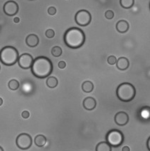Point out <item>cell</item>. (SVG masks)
<instances>
[{
    "label": "cell",
    "instance_id": "cell-32",
    "mask_svg": "<svg viewBox=\"0 0 150 151\" xmlns=\"http://www.w3.org/2000/svg\"><path fill=\"white\" fill-rule=\"evenodd\" d=\"M0 151H4V150H3V149L1 146H0Z\"/></svg>",
    "mask_w": 150,
    "mask_h": 151
},
{
    "label": "cell",
    "instance_id": "cell-2",
    "mask_svg": "<svg viewBox=\"0 0 150 151\" xmlns=\"http://www.w3.org/2000/svg\"><path fill=\"white\" fill-rule=\"evenodd\" d=\"M63 40L67 46L72 49H78L84 45L85 35L81 29L73 27L67 30Z\"/></svg>",
    "mask_w": 150,
    "mask_h": 151
},
{
    "label": "cell",
    "instance_id": "cell-10",
    "mask_svg": "<svg viewBox=\"0 0 150 151\" xmlns=\"http://www.w3.org/2000/svg\"><path fill=\"white\" fill-rule=\"evenodd\" d=\"M114 121L118 126H124L128 124L129 121V116L125 112L119 111L116 113L115 115Z\"/></svg>",
    "mask_w": 150,
    "mask_h": 151
},
{
    "label": "cell",
    "instance_id": "cell-28",
    "mask_svg": "<svg viewBox=\"0 0 150 151\" xmlns=\"http://www.w3.org/2000/svg\"><path fill=\"white\" fill-rule=\"evenodd\" d=\"M122 151H130V149L128 146H125L123 148Z\"/></svg>",
    "mask_w": 150,
    "mask_h": 151
},
{
    "label": "cell",
    "instance_id": "cell-18",
    "mask_svg": "<svg viewBox=\"0 0 150 151\" xmlns=\"http://www.w3.org/2000/svg\"><path fill=\"white\" fill-rule=\"evenodd\" d=\"M46 85L49 88H54L58 85V80L55 77H49L46 80Z\"/></svg>",
    "mask_w": 150,
    "mask_h": 151
},
{
    "label": "cell",
    "instance_id": "cell-19",
    "mask_svg": "<svg viewBox=\"0 0 150 151\" xmlns=\"http://www.w3.org/2000/svg\"><path fill=\"white\" fill-rule=\"evenodd\" d=\"M120 4L124 9H130L133 5L134 1L133 0H121Z\"/></svg>",
    "mask_w": 150,
    "mask_h": 151
},
{
    "label": "cell",
    "instance_id": "cell-1",
    "mask_svg": "<svg viewBox=\"0 0 150 151\" xmlns=\"http://www.w3.org/2000/svg\"><path fill=\"white\" fill-rule=\"evenodd\" d=\"M32 73L34 76L43 79L48 77L53 71V64L51 60L45 56L36 58L31 67Z\"/></svg>",
    "mask_w": 150,
    "mask_h": 151
},
{
    "label": "cell",
    "instance_id": "cell-17",
    "mask_svg": "<svg viewBox=\"0 0 150 151\" xmlns=\"http://www.w3.org/2000/svg\"><path fill=\"white\" fill-rule=\"evenodd\" d=\"M81 88L83 91L86 93H90L94 89V85L91 81H86L83 83L81 85Z\"/></svg>",
    "mask_w": 150,
    "mask_h": 151
},
{
    "label": "cell",
    "instance_id": "cell-6",
    "mask_svg": "<svg viewBox=\"0 0 150 151\" xmlns=\"http://www.w3.org/2000/svg\"><path fill=\"white\" fill-rule=\"evenodd\" d=\"M74 19L77 24L80 26H86L91 23L92 17L87 10H81L75 15Z\"/></svg>",
    "mask_w": 150,
    "mask_h": 151
},
{
    "label": "cell",
    "instance_id": "cell-11",
    "mask_svg": "<svg viewBox=\"0 0 150 151\" xmlns=\"http://www.w3.org/2000/svg\"><path fill=\"white\" fill-rule=\"evenodd\" d=\"M84 108L89 111L93 110L96 106V101L93 97H88L84 100Z\"/></svg>",
    "mask_w": 150,
    "mask_h": 151
},
{
    "label": "cell",
    "instance_id": "cell-22",
    "mask_svg": "<svg viewBox=\"0 0 150 151\" xmlns=\"http://www.w3.org/2000/svg\"><path fill=\"white\" fill-rule=\"evenodd\" d=\"M107 62L109 65H114V64H116V63H117V59H116V58L114 56L112 55V56H108V59H107Z\"/></svg>",
    "mask_w": 150,
    "mask_h": 151
},
{
    "label": "cell",
    "instance_id": "cell-8",
    "mask_svg": "<svg viewBox=\"0 0 150 151\" xmlns=\"http://www.w3.org/2000/svg\"><path fill=\"white\" fill-rule=\"evenodd\" d=\"M32 56L28 53H24L19 56L18 59V64L22 69H28L32 67L33 63Z\"/></svg>",
    "mask_w": 150,
    "mask_h": 151
},
{
    "label": "cell",
    "instance_id": "cell-30",
    "mask_svg": "<svg viewBox=\"0 0 150 151\" xmlns=\"http://www.w3.org/2000/svg\"><path fill=\"white\" fill-rule=\"evenodd\" d=\"M147 147L148 150L150 151V137L148 138V141H147Z\"/></svg>",
    "mask_w": 150,
    "mask_h": 151
},
{
    "label": "cell",
    "instance_id": "cell-26",
    "mask_svg": "<svg viewBox=\"0 0 150 151\" xmlns=\"http://www.w3.org/2000/svg\"><path fill=\"white\" fill-rule=\"evenodd\" d=\"M22 118L25 119H28L29 116H30V113L29 111L25 110V111H23L22 112V114H21Z\"/></svg>",
    "mask_w": 150,
    "mask_h": 151
},
{
    "label": "cell",
    "instance_id": "cell-5",
    "mask_svg": "<svg viewBox=\"0 0 150 151\" xmlns=\"http://www.w3.org/2000/svg\"><path fill=\"white\" fill-rule=\"evenodd\" d=\"M107 143L110 146L117 147L121 145L124 140V136L121 131L118 129L110 130L106 136Z\"/></svg>",
    "mask_w": 150,
    "mask_h": 151
},
{
    "label": "cell",
    "instance_id": "cell-12",
    "mask_svg": "<svg viewBox=\"0 0 150 151\" xmlns=\"http://www.w3.org/2000/svg\"><path fill=\"white\" fill-rule=\"evenodd\" d=\"M26 43L30 47H35L39 43V39L35 34H30L26 39Z\"/></svg>",
    "mask_w": 150,
    "mask_h": 151
},
{
    "label": "cell",
    "instance_id": "cell-24",
    "mask_svg": "<svg viewBox=\"0 0 150 151\" xmlns=\"http://www.w3.org/2000/svg\"><path fill=\"white\" fill-rule=\"evenodd\" d=\"M105 16L107 19H112L114 17V13L113 11L112 10H108L105 14Z\"/></svg>",
    "mask_w": 150,
    "mask_h": 151
},
{
    "label": "cell",
    "instance_id": "cell-31",
    "mask_svg": "<svg viewBox=\"0 0 150 151\" xmlns=\"http://www.w3.org/2000/svg\"><path fill=\"white\" fill-rule=\"evenodd\" d=\"M3 101L1 97H0V106H1L3 104Z\"/></svg>",
    "mask_w": 150,
    "mask_h": 151
},
{
    "label": "cell",
    "instance_id": "cell-9",
    "mask_svg": "<svg viewBox=\"0 0 150 151\" xmlns=\"http://www.w3.org/2000/svg\"><path fill=\"white\" fill-rule=\"evenodd\" d=\"M3 11L6 15L9 16H13L19 11L18 4L14 1H9L5 3L3 6Z\"/></svg>",
    "mask_w": 150,
    "mask_h": 151
},
{
    "label": "cell",
    "instance_id": "cell-16",
    "mask_svg": "<svg viewBox=\"0 0 150 151\" xmlns=\"http://www.w3.org/2000/svg\"><path fill=\"white\" fill-rule=\"evenodd\" d=\"M96 151H112V148L107 142H102L97 145Z\"/></svg>",
    "mask_w": 150,
    "mask_h": 151
},
{
    "label": "cell",
    "instance_id": "cell-25",
    "mask_svg": "<svg viewBox=\"0 0 150 151\" xmlns=\"http://www.w3.org/2000/svg\"><path fill=\"white\" fill-rule=\"evenodd\" d=\"M48 14L51 15V16H53L56 13H57V9H56L54 6H50V8L48 9Z\"/></svg>",
    "mask_w": 150,
    "mask_h": 151
},
{
    "label": "cell",
    "instance_id": "cell-15",
    "mask_svg": "<svg viewBox=\"0 0 150 151\" xmlns=\"http://www.w3.org/2000/svg\"><path fill=\"white\" fill-rule=\"evenodd\" d=\"M47 139L46 138L44 137V135L42 134H39L35 137V139H34V142L35 145L39 147H42L45 145V144L46 143Z\"/></svg>",
    "mask_w": 150,
    "mask_h": 151
},
{
    "label": "cell",
    "instance_id": "cell-4",
    "mask_svg": "<svg viewBox=\"0 0 150 151\" xmlns=\"http://www.w3.org/2000/svg\"><path fill=\"white\" fill-rule=\"evenodd\" d=\"M116 93L119 100L123 102H130L134 99L136 90L133 85L129 83H123L118 86Z\"/></svg>",
    "mask_w": 150,
    "mask_h": 151
},
{
    "label": "cell",
    "instance_id": "cell-7",
    "mask_svg": "<svg viewBox=\"0 0 150 151\" xmlns=\"http://www.w3.org/2000/svg\"><path fill=\"white\" fill-rule=\"evenodd\" d=\"M16 145L21 150H27L32 145L31 136L27 133H21L16 138Z\"/></svg>",
    "mask_w": 150,
    "mask_h": 151
},
{
    "label": "cell",
    "instance_id": "cell-3",
    "mask_svg": "<svg viewBox=\"0 0 150 151\" xmlns=\"http://www.w3.org/2000/svg\"><path fill=\"white\" fill-rule=\"evenodd\" d=\"M19 55L17 49L12 46H5L0 51V61L5 65H13L17 61Z\"/></svg>",
    "mask_w": 150,
    "mask_h": 151
},
{
    "label": "cell",
    "instance_id": "cell-33",
    "mask_svg": "<svg viewBox=\"0 0 150 151\" xmlns=\"http://www.w3.org/2000/svg\"><path fill=\"white\" fill-rule=\"evenodd\" d=\"M0 69H1V67H0Z\"/></svg>",
    "mask_w": 150,
    "mask_h": 151
},
{
    "label": "cell",
    "instance_id": "cell-29",
    "mask_svg": "<svg viewBox=\"0 0 150 151\" xmlns=\"http://www.w3.org/2000/svg\"><path fill=\"white\" fill-rule=\"evenodd\" d=\"M19 21H20V19L19 18V17H15L14 19V22H15V23H19Z\"/></svg>",
    "mask_w": 150,
    "mask_h": 151
},
{
    "label": "cell",
    "instance_id": "cell-20",
    "mask_svg": "<svg viewBox=\"0 0 150 151\" xmlns=\"http://www.w3.org/2000/svg\"><path fill=\"white\" fill-rule=\"evenodd\" d=\"M9 88L12 90H17L19 88V83L16 80H11L9 82Z\"/></svg>",
    "mask_w": 150,
    "mask_h": 151
},
{
    "label": "cell",
    "instance_id": "cell-23",
    "mask_svg": "<svg viewBox=\"0 0 150 151\" xmlns=\"http://www.w3.org/2000/svg\"><path fill=\"white\" fill-rule=\"evenodd\" d=\"M45 35L48 38V39H52L55 36V32L53 29H48L46 30Z\"/></svg>",
    "mask_w": 150,
    "mask_h": 151
},
{
    "label": "cell",
    "instance_id": "cell-14",
    "mask_svg": "<svg viewBox=\"0 0 150 151\" xmlns=\"http://www.w3.org/2000/svg\"><path fill=\"white\" fill-rule=\"evenodd\" d=\"M129 29V24L128 22L125 20L119 21L117 24H116V29L118 32L121 33H125Z\"/></svg>",
    "mask_w": 150,
    "mask_h": 151
},
{
    "label": "cell",
    "instance_id": "cell-13",
    "mask_svg": "<svg viewBox=\"0 0 150 151\" xmlns=\"http://www.w3.org/2000/svg\"><path fill=\"white\" fill-rule=\"evenodd\" d=\"M130 62L129 60L125 57H121L117 60L116 66L118 69L121 70H125L129 67Z\"/></svg>",
    "mask_w": 150,
    "mask_h": 151
},
{
    "label": "cell",
    "instance_id": "cell-27",
    "mask_svg": "<svg viewBox=\"0 0 150 151\" xmlns=\"http://www.w3.org/2000/svg\"><path fill=\"white\" fill-rule=\"evenodd\" d=\"M58 67L60 68V69H64V68H66V63L65 62L61 61V62H58Z\"/></svg>",
    "mask_w": 150,
    "mask_h": 151
},
{
    "label": "cell",
    "instance_id": "cell-21",
    "mask_svg": "<svg viewBox=\"0 0 150 151\" xmlns=\"http://www.w3.org/2000/svg\"><path fill=\"white\" fill-rule=\"evenodd\" d=\"M51 54L55 57H59L62 54V50L59 46H55L51 50Z\"/></svg>",
    "mask_w": 150,
    "mask_h": 151
}]
</instances>
